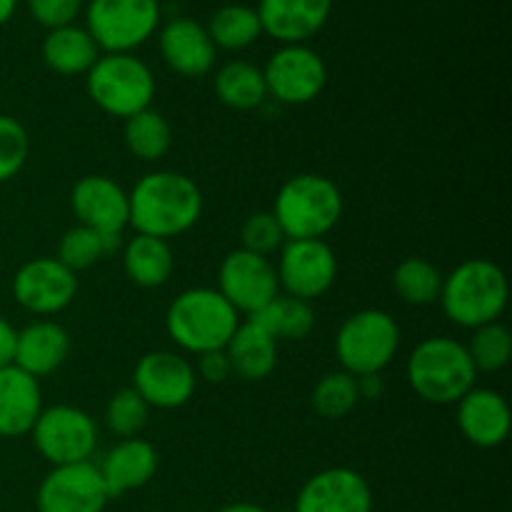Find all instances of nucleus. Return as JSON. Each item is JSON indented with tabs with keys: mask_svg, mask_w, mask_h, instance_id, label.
Instances as JSON below:
<instances>
[{
	"mask_svg": "<svg viewBox=\"0 0 512 512\" xmlns=\"http://www.w3.org/2000/svg\"><path fill=\"white\" fill-rule=\"evenodd\" d=\"M130 220L135 233L170 240L188 233L203 215V193L198 183L178 170L145 173L128 193Z\"/></svg>",
	"mask_w": 512,
	"mask_h": 512,
	"instance_id": "1",
	"label": "nucleus"
},
{
	"mask_svg": "<svg viewBox=\"0 0 512 512\" xmlns=\"http://www.w3.org/2000/svg\"><path fill=\"white\" fill-rule=\"evenodd\" d=\"M508 278L503 268L488 258H470L453 273L443 275L440 308L458 328L475 330L500 320L508 308Z\"/></svg>",
	"mask_w": 512,
	"mask_h": 512,
	"instance_id": "2",
	"label": "nucleus"
},
{
	"mask_svg": "<svg viewBox=\"0 0 512 512\" xmlns=\"http://www.w3.org/2000/svg\"><path fill=\"white\" fill-rule=\"evenodd\" d=\"M240 323V315L218 288L183 290L165 313V330L173 343L195 358L210 350H223Z\"/></svg>",
	"mask_w": 512,
	"mask_h": 512,
	"instance_id": "3",
	"label": "nucleus"
},
{
	"mask_svg": "<svg viewBox=\"0 0 512 512\" xmlns=\"http://www.w3.org/2000/svg\"><path fill=\"white\" fill-rule=\"evenodd\" d=\"M343 193L320 173L293 175L280 185L270 213L288 240H323L343 218Z\"/></svg>",
	"mask_w": 512,
	"mask_h": 512,
	"instance_id": "4",
	"label": "nucleus"
},
{
	"mask_svg": "<svg viewBox=\"0 0 512 512\" xmlns=\"http://www.w3.org/2000/svg\"><path fill=\"white\" fill-rule=\"evenodd\" d=\"M478 370L460 340L433 335L408 358V383L430 405H455L475 388Z\"/></svg>",
	"mask_w": 512,
	"mask_h": 512,
	"instance_id": "5",
	"label": "nucleus"
},
{
	"mask_svg": "<svg viewBox=\"0 0 512 512\" xmlns=\"http://www.w3.org/2000/svg\"><path fill=\"white\" fill-rule=\"evenodd\" d=\"M90 100L103 113L128 120L130 115L153 108L155 75L135 53H103L85 73Z\"/></svg>",
	"mask_w": 512,
	"mask_h": 512,
	"instance_id": "6",
	"label": "nucleus"
},
{
	"mask_svg": "<svg viewBox=\"0 0 512 512\" xmlns=\"http://www.w3.org/2000/svg\"><path fill=\"white\" fill-rule=\"evenodd\" d=\"M400 348V328L385 310L365 308L348 315L335 335V355L340 370L363 378L380 375Z\"/></svg>",
	"mask_w": 512,
	"mask_h": 512,
	"instance_id": "7",
	"label": "nucleus"
},
{
	"mask_svg": "<svg viewBox=\"0 0 512 512\" xmlns=\"http://www.w3.org/2000/svg\"><path fill=\"white\" fill-rule=\"evenodd\" d=\"M163 25L160 0H88L85 25L100 53H135Z\"/></svg>",
	"mask_w": 512,
	"mask_h": 512,
	"instance_id": "8",
	"label": "nucleus"
},
{
	"mask_svg": "<svg viewBox=\"0 0 512 512\" xmlns=\"http://www.w3.org/2000/svg\"><path fill=\"white\" fill-rule=\"evenodd\" d=\"M33 445L53 468L90 463L98 448V425L75 405H53L40 410L33 430Z\"/></svg>",
	"mask_w": 512,
	"mask_h": 512,
	"instance_id": "9",
	"label": "nucleus"
},
{
	"mask_svg": "<svg viewBox=\"0 0 512 512\" xmlns=\"http://www.w3.org/2000/svg\"><path fill=\"white\" fill-rule=\"evenodd\" d=\"M268 98L280 105H308L328 85V65L318 50L303 45H280L263 68Z\"/></svg>",
	"mask_w": 512,
	"mask_h": 512,
	"instance_id": "10",
	"label": "nucleus"
},
{
	"mask_svg": "<svg viewBox=\"0 0 512 512\" xmlns=\"http://www.w3.org/2000/svg\"><path fill=\"white\" fill-rule=\"evenodd\" d=\"M130 388L148 403V408L178 410L195 395L198 375L193 363L180 353L153 350L135 363Z\"/></svg>",
	"mask_w": 512,
	"mask_h": 512,
	"instance_id": "11",
	"label": "nucleus"
},
{
	"mask_svg": "<svg viewBox=\"0 0 512 512\" xmlns=\"http://www.w3.org/2000/svg\"><path fill=\"white\" fill-rule=\"evenodd\" d=\"M275 273L285 295L313 303L333 288L338 258L325 240H285Z\"/></svg>",
	"mask_w": 512,
	"mask_h": 512,
	"instance_id": "12",
	"label": "nucleus"
},
{
	"mask_svg": "<svg viewBox=\"0 0 512 512\" xmlns=\"http://www.w3.org/2000/svg\"><path fill=\"white\" fill-rule=\"evenodd\" d=\"M218 293L228 300L238 315H255L280 295L278 273L270 258L250 250H230L218 270Z\"/></svg>",
	"mask_w": 512,
	"mask_h": 512,
	"instance_id": "13",
	"label": "nucleus"
},
{
	"mask_svg": "<svg viewBox=\"0 0 512 512\" xmlns=\"http://www.w3.org/2000/svg\"><path fill=\"white\" fill-rule=\"evenodd\" d=\"M78 295V275L58 258H33L13 278V298L28 313L48 318L68 308Z\"/></svg>",
	"mask_w": 512,
	"mask_h": 512,
	"instance_id": "14",
	"label": "nucleus"
},
{
	"mask_svg": "<svg viewBox=\"0 0 512 512\" xmlns=\"http://www.w3.org/2000/svg\"><path fill=\"white\" fill-rule=\"evenodd\" d=\"M110 495L105 490L98 465H58L38 488V512H103Z\"/></svg>",
	"mask_w": 512,
	"mask_h": 512,
	"instance_id": "15",
	"label": "nucleus"
},
{
	"mask_svg": "<svg viewBox=\"0 0 512 512\" xmlns=\"http://www.w3.org/2000/svg\"><path fill=\"white\" fill-rule=\"evenodd\" d=\"M70 208L78 225L100 235H123L130 220L128 190L108 175H85L70 190Z\"/></svg>",
	"mask_w": 512,
	"mask_h": 512,
	"instance_id": "16",
	"label": "nucleus"
},
{
	"mask_svg": "<svg viewBox=\"0 0 512 512\" xmlns=\"http://www.w3.org/2000/svg\"><path fill=\"white\" fill-rule=\"evenodd\" d=\"M293 512H373V490L353 468H325L305 480Z\"/></svg>",
	"mask_w": 512,
	"mask_h": 512,
	"instance_id": "17",
	"label": "nucleus"
},
{
	"mask_svg": "<svg viewBox=\"0 0 512 512\" xmlns=\"http://www.w3.org/2000/svg\"><path fill=\"white\" fill-rule=\"evenodd\" d=\"M158 50L163 63L183 78H203L213 70L218 48L203 23L193 18H173L158 28Z\"/></svg>",
	"mask_w": 512,
	"mask_h": 512,
	"instance_id": "18",
	"label": "nucleus"
},
{
	"mask_svg": "<svg viewBox=\"0 0 512 512\" xmlns=\"http://www.w3.org/2000/svg\"><path fill=\"white\" fill-rule=\"evenodd\" d=\"M335 0H258L263 33L280 45H303L328 25Z\"/></svg>",
	"mask_w": 512,
	"mask_h": 512,
	"instance_id": "19",
	"label": "nucleus"
},
{
	"mask_svg": "<svg viewBox=\"0 0 512 512\" xmlns=\"http://www.w3.org/2000/svg\"><path fill=\"white\" fill-rule=\"evenodd\" d=\"M455 420L463 438L475 448H498L512 428L510 405L498 390L473 388L455 403Z\"/></svg>",
	"mask_w": 512,
	"mask_h": 512,
	"instance_id": "20",
	"label": "nucleus"
},
{
	"mask_svg": "<svg viewBox=\"0 0 512 512\" xmlns=\"http://www.w3.org/2000/svg\"><path fill=\"white\" fill-rule=\"evenodd\" d=\"M98 473L103 478L110 500L140 490L158 473V450L143 438L118 440L100 460Z\"/></svg>",
	"mask_w": 512,
	"mask_h": 512,
	"instance_id": "21",
	"label": "nucleus"
},
{
	"mask_svg": "<svg viewBox=\"0 0 512 512\" xmlns=\"http://www.w3.org/2000/svg\"><path fill=\"white\" fill-rule=\"evenodd\" d=\"M70 333L55 320H33L18 330L13 365L35 380L63 368L70 355Z\"/></svg>",
	"mask_w": 512,
	"mask_h": 512,
	"instance_id": "22",
	"label": "nucleus"
},
{
	"mask_svg": "<svg viewBox=\"0 0 512 512\" xmlns=\"http://www.w3.org/2000/svg\"><path fill=\"white\" fill-rule=\"evenodd\" d=\"M43 410L40 380L15 365L0 368V438L30 435Z\"/></svg>",
	"mask_w": 512,
	"mask_h": 512,
	"instance_id": "23",
	"label": "nucleus"
},
{
	"mask_svg": "<svg viewBox=\"0 0 512 512\" xmlns=\"http://www.w3.org/2000/svg\"><path fill=\"white\" fill-rule=\"evenodd\" d=\"M223 350L228 355L230 373L245 383H260L270 378L278 365V340L265 333L255 320L240 323Z\"/></svg>",
	"mask_w": 512,
	"mask_h": 512,
	"instance_id": "24",
	"label": "nucleus"
},
{
	"mask_svg": "<svg viewBox=\"0 0 512 512\" xmlns=\"http://www.w3.org/2000/svg\"><path fill=\"white\" fill-rule=\"evenodd\" d=\"M40 55L53 73L73 78V75L88 73L103 53L83 25L70 23L45 33Z\"/></svg>",
	"mask_w": 512,
	"mask_h": 512,
	"instance_id": "25",
	"label": "nucleus"
},
{
	"mask_svg": "<svg viewBox=\"0 0 512 512\" xmlns=\"http://www.w3.org/2000/svg\"><path fill=\"white\" fill-rule=\"evenodd\" d=\"M123 270L138 288H160L175 270L173 248L168 240L135 233L123 248Z\"/></svg>",
	"mask_w": 512,
	"mask_h": 512,
	"instance_id": "26",
	"label": "nucleus"
},
{
	"mask_svg": "<svg viewBox=\"0 0 512 512\" xmlns=\"http://www.w3.org/2000/svg\"><path fill=\"white\" fill-rule=\"evenodd\" d=\"M213 88L220 103L233 110H255L268 100L263 68L248 60H230L223 68H218Z\"/></svg>",
	"mask_w": 512,
	"mask_h": 512,
	"instance_id": "27",
	"label": "nucleus"
},
{
	"mask_svg": "<svg viewBox=\"0 0 512 512\" xmlns=\"http://www.w3.org/2000/svg\"><path fill=\"white\" fill-rule=\"evenodd\" d=\"M123 140L130 155L143 163H158L173 148V128L160 110L145 108L125 120Z\"/></svg>",
	"mask_w": 512,
	"mask_h": 512,
	"instance_id": "28",
	"label": "nucleus"
},
{
	"mask_svg": "<svg viewBox=\"0 0 512 512\" xmlns=\"http://www.w3.org/2000/svg\"><path fill=\"white\" fill-rule=\"evenodd\" d=\"M260 328L275 340H305L315 328V310L305 300L290 298V295H275L265 308L250 315Z\"/></svg>",
	"mask_w": 512,
	"mask_h": 512,
	"instance_id": "29",
	"label": "nucleus"
},
{
	"mask_svg": "<svg viewBox=\"0 0 512 512\" xmlns=\"http://www.w3.org/2000/svg\"><path fill=\"white\" fill-rule=\"evenodd\" d=\"M210 40L215 48L223 50H245L263 35V25H260L255 8L243 3H228L220 5L213 15H210L208 25Z\"/></svg>",
	"mask_w": 512,
	"mask_h": 512,
	"instance_id": "30",
	"label": "nucleus"
},
{
	"mask_svg": "<svg viewBox=\"0 0 512 512\" xmlns=\"http://www.w3.org/2000/svg\"><path fill=\"white\" fill-rule=\"evenodd\" d=\"M393 290L405 305H433L440 300L443 273L425 258H405L393 270Z\"/></svg>",
	"mask_w": 512,
	"mask_h": 512,
	"instance_id": "31",
	"label": "nucleus"
},
{
	"mask_svg": "<svg viewBox=\"0 0 512 512\" xmlns=\"http://www.w3.org/2000/svg\"><path fill=\"white\" fill-rule=\"evenodd\" d=\"M120 238L123 235H100L95 230L85 228V225H75V228L65 230L63 238H60L58 260L73 273L88 270L98 265L105 255L118 250Z\"/></svg>",
	"mask_w": 512,
	"mask_h": 512,
	"instance_id": "32",
	"label": "nucleus"
},
{
	"mask_svg": "<svg viewBox=\"0 0 512 512\" xmlns=\"http://www.w3.org/2000/svg\"><path fill=\"white\" fill-rule=\"evenodd\" d=\"M313 410L325 420H340L353 413L360 403L358 378L345 370H330L315 383L310 395Z\"/></svg>",
	"mask_w": 512,
	"mask_h": 512,
	"instance_id": "33",
	"label": "nucleus"
},
{
	"mask_svg": "<svg viewBox=\"0 0 512 512\" xmlns=\"http://www.w3.org/2000/svg\"><path fill=\"white\" fill-rule=\"evenodd\" d=\"M465 350L478 373H498L512 358V335L500 320H495L475 328Z\"/></svg>",
	"mask_w": 512,
	"mask_h": 512,
	"instance_id": "34",
	"label": "nucleus"
},
{
	"mask_svg": "<svg viewBox=\"0 0 512 512\" xmlns=\"http://www.w3.org/2000/svg\"><path fill=\"white\" fill-rule=\"evenodd\" d=\"M150 408L133 388H120L105 403V428L120 440L138 438L143 428L148 425Z\"/></svg>",
	"mask_w": 512,
	"mask_h": 512,
	"instance_id": "35",
	"label": "nucleus"
},
{
	"mask_svg": "<svg viewBox=\"0 0 512 512\" xmlns=\"http://www.w3.org/2000/svg\"><path fill=\"white\" fill-rule=\"evenodd\" d=\"M30 155V135L20 120L0 113V183L13 180Z\"/></svg>",
	"mask_w": 512,
	"mask_h": 512,
	"instance_id": "36",
	"label": "nucleus"
},
{
	"mask_svg": "<svg viewBox=\"0 0 512 512\" xmlns=\"http://www.w3.org/2000/svg\"><path fill=\"white\" fill-rule=\"evenodd\" d=\"M285 240L288 238H285L283 228H280V223L270 210L253 213L250 218H245L243 228H240V248L250 250L255 255H263V258L280 253Z\"/></svg>",
	"mask_w": 512,
	"mask_h": 512,
	"instance_id": "37",
	"label": "nucleus"
},
{
	"mask_svg": "<svg viewBox=\"0 0 512 512\" xmlns=\"http://www.w3.org/2000/svg\"><path fill=\"white\" fill-rule=\"evenodd\" d=\"M25 3L35 23L48 30L75 23L85 8V0H25Z\"/></svg>",
	"mask_w": 512,
	"mask_h": 512,
	"instance_id": "38",
	"label": "nucleus"
},
{
	"mask_svg": "<svg viewBox=\"0 0 512 512\" xmlns=\"http://www.w3.org/2000/svg\"><path fill=\"white\" fill-rule=\"evenodd\" d=\"M198 380H205V383L220 385L230 378V363L225 350H210V353L198 355V365H193Z\"/></svg>",
	"mask_w": 512,
	"mask_h": 512,
	"instance_id": "39",
	"label": "nucleus"
},
{
	"mask_svg": "<svg viewBox=\"0 0 512 512\" xmlns=\"http://www.w3.org/2000/svg\"><path fill=\"white\" fill-rule=\"evenodd\" d=\"M15 338H18V330L13 328V323H10V320H5L3 315H0V368H8V365H13Z\"/></svg>",
	"mask_w": 512,
	"mask_h": 512,
	"instance_id": "40",
	"label": "nucleus"
},
{
	"mask_svg": "<svg viewBox=\"0 0 512 512\" xmlns=\"http://www.w3.org/2000/svg\"><path fill=\"white\" fill-rule=\"evenodd\" d=\"M383 378L380 375H363L358 378V393L360 400H378L383 395Z\"/></svg>",
	"mask_w": 512,
	"mask_h": 512,
	"instance_id": "41",
	"label": "nucleus"
},
{
	"mask_svg": "<svg viewBox=\"0 0 512 512\" xmlns=\"http://www.w3.org/2000/svg\"><path fill=\"white\" fill-rule=\"evenodd\" d=\"M15 10H18V0H0V28L13 18Z\"/></svg>",
	"mask_w": 512,
	"mask_h": 512,
	"instance_id": "42",
	"label": "nucleus"
},
{
	"mask_svg": "<svg viewBox=\"0 0 512 512\" xmlns=\"http://www.w3.org/2000/svg\"><path fill=\"white\" fill-rule=\"evenodd\" d=\"M218 512H268V510L260 508V505H253V503H230V505H225V508H220Z\"/></svg>",
	"mask_w": 512,
	"mask_h": 512,
	"instance_id": "43",
	"label": "nucleus"
}]
</instances>
